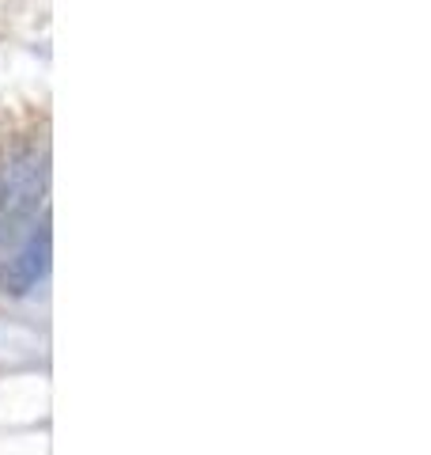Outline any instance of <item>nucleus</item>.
I'll return each instance as SVG.
<instances>
[{"mask_svg":"<svg viewBox=\"0 0 431 455\" xmlns=\"http://www.w3.org/2000/svg\"><path fill=\"white\" fill-rule=\"evenodd\" d=\"M50 167L42 152H23L0 167V243L16 239L46 197Z\"/></svg>","mask_w":431,"mask_h":455,"instance_id":"1","label":"nucleus"},{"mask_svg":"<svg viewBox=\"0 0 431 455\" xmlns=\"http://www.w3.org/2000/svg\"><path fill=\"white\" fill-rule=\"evenodd\" d=\"M50 262H53V232H50V220H42L27 243L12 254V259L0 266V292L8 296H31L42 281L50 274Z\"/></svg>","mask_w":431,"mask_h":455,"instance_id":"2","label":"nucleus"}]
</instances>
